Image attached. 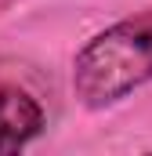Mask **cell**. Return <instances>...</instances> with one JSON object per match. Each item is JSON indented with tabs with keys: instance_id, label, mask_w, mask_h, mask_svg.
Here are the masks:
<instances>
[{
	"instance_id": "1",
	"label": "cell",
	"mask_w": 152,
	"mask_h": 156,
	"mask_svg": "<svg viewBox=\"0 0 152 156\" xmlns=\"http://www.w3.org/2000/svg\"><path fill=\"white\" fill-rule=\"evenodd\" d=\"M152 80V11L123 18L83 44L73 62V91L87 109H105Z\"/></svg>"
},
{
	"instance_id": "2",
	"label": "cell",
	"mask_w": 152,
	"mask_h": 156,
	"mask_svg": "<svg viewBox=\"0 0 152 156\" xmlns=\"http://www.w3.org/2000/svg\"><path fill=\"white\" fill-rule=\"evenodd\" d=\"M43 131V109L22 87L0 83V156L18 153Z\"/></svg>"
}]
</instances>
